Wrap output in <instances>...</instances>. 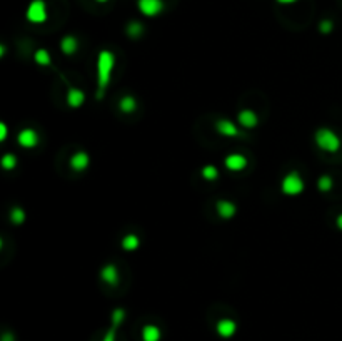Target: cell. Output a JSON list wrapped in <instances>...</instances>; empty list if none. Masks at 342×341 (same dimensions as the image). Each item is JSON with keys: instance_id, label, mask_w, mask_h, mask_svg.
<instances>
[{"instance_id": "obj_1", "label": "cell", "mask_w": 342, "mask_h": 341, "mask_svg": "<svg viewBox=\"0 0 342 341\" xmlns=\"http://www.w3.org/2000/svg\"><path fill=\"white\" fill-rule=\"evenodd\" d=\"M116 67V56L110 50H100L97 56V99L104 97L110 86L112 72Z\"/></svg>"}, {"instance_id": "obj_2", "label": "cell", "mask_w": 342, "mask_h": 341, "mask_svg": "<svg viewBox=\"0 0 342 341\" xmlns=\"http://www.w3.org/2000/svg\"><path fill=\"white\" fill-rule=\"evenodd\" d=\"M314 141H316L317 147H319L321 151H324V152L334 154V152H337L340 149L339 136L335 134L332 129H329V127L317 129L316 134H314Z\"/></svg>"}, {"instance_id": "obj_3", "label": "cell", "mask_w": 342, "mask_h": 341, "mask_svg": "<svg viewBox=\"0 0 342 341\" xmlns=\"http://www.w3.org/2000/svg\"><path fill=\"white\" fill-rule=\"evenodd\" d=\"M304 188H305L304 179L296 171H292L287 176H284V179H282L280 182V189L286 196H299L304 191Z\"/></svg>"}, {"instance_id": "obj_4", "label": "cell", "mask_w": 342, "mask_h": 341, "mask_svg": "<svg viewBox=\"0 0 342 341\" xmlns=\"http://www.w3.org/2000/svg\"><path fill=\"white\" fill-rule=\"evenodd\" d=\"M25 17L31 23H44L49 17L47 12V4L44 0H32L25 10Z\"/></svg>"}, {"instance_id": "obj_5", "label": "cell", "mask_w": 342, "mask_h": 341, "mask_svg": "<svg viewBox=\"0 0 342 341\" xmlns=\"http://www.w3.org/2000/svg\"><path fill=\"white\" fill-rule=\"evenodd\" d=\"M164 0H137V9L144 17H157L164 12Z\"/></svg>"}, {"instance_id": "obj_6", "label": "cell", "mask_w": 342, "mask_h": 341, "mask_svg": "<svg viewBox=\"0 0 342 341\" xmlns=\"http://www.w3.org/2000/svg\"><path fill=\"white\" fill-rule=\"evenodd\" d=\"M247 164H249L247 158H245V155L241 154V152H231V154H227L225 159H224V166L229 171H232V172L244 171L245 167H247Z\"/></svg>"}, {"instance_id": "obj_7", "label": "cell", "mask_w": 342, "mask_h": 341, "mask_svg": "<svg viewBox=\"0 0 342 341\" xmlns=\"http://www.w3.org/2000/svg\"><path fill=\"white\" fill-rule=\"evenodd\" d=\"M17 142H19V146L23 147V149H34L39 146V134L37 130L32 129V127H25L22 129L19 136H17Z\"/></svg>"}, {"instance_id": "obj_8", "label": "cell", "mask_w": 342, "mask_h": 341, "mask_svg": "<svg viewBox=\"0 0 342 341\" xmlns=\"http://www.w3.org/2000/svg\"><path fill=\"white\" fill-rule=\"evenodd\" d=\"M215 127V133L224 136V137H239L242 136V133L239 130V127L229 119H219V121H215L214 124Z\"/></svg>"}, {"instance_id": "obj_9", "label": "cell", "mask_w": 342, "mask_h": 341, "mask_svg": "<svg viewBox=\"0 0 342 341\" xmlns=\"http://www.w3.org/2000/svg\"><path fill=\"white\" fill-rule=\"evenodd\" d=\"M124 320H125V311L121 309V308L113 309V313H112V326L107 330V333L104 334V339H102V341H116L117 328L122 325Z\"/></svg>"}, {"instance_id": "obj_10", "label": "cell", "mask_w": 342, "mask_h": 341, "mask_svg": "<svg viewBox=\"0 0 342 341\" xmlns=\"http://www.w3.org/2000/svg\"><path fill=\"white\" fill-rule=\"evenodd\" d=\"M65 100H67V106L72 107V109H80L86 104V92L79 87H69Z\"/></svg>"}, {"instance_id": "obj_11", "label": "cell", "mask_w": 342, "mask_h": 341, "mask_svg": "<svg viewBox=\"0 0 342 341\" xmlns=\"http://www.w3.org/2000/svg\"><path fill=\"white\" fill-rule=\"evenodd\" d=\"M237 121L244 129H254L257 127V124H259V116L252 109H242L237 114Z\"/></svg>"}, {"instance_id": "obj_12", "label": "cell", "mask_w": 342, "mask_h": 341, "mask_svg": "<svg viewBox=\"0 0 342 341\" xmlns=\"http://www.w3.org/2000/svg\"><path fill=\"white\" fill-rule=\"evenodd\" d=\"M215 331L220 338H232L234 334L237 333V323L234 320H229V318H224V320H219L217 325H215Z\"/></svg>"}, {"instance_id": "obj_13", "label": "cell", "mask_w": 342, "mask_h": 341, "mask_svg": "<svg viewBox=\"0 0 342 341\" xmlns=\"http://www.w3.org/2000/svg\"><path fill=\"white\" fill-rule=\"evenodd\" d=\"M89 164H91V158H89V154L86 151H77L72 154L70 158V167L74 169L75 172H82L86 171Z\"/></svg>"}, {"instance_id": "obj_14", "label": "cell", "mask_w": 342, "mask_h": 341, "mask_svg": "<svg viewBox=\"0 0 342 341\" xmlns=\"http://www.w3.org/2000/svg\"><path fill=\"white\" fill-rule=\"evenodd\" d=\"M215 211H217L219 218L222 219H232L237 214V206L234 204L232 201L220 199L217 201V204H215Z\"/></svg>"}, {"instance_id": "obj_15", "label": "cell", "mask_w": 342, "mask_h": 341, "mask_svg": "<svg viewBox=\"0 0 342 341\" xmlns=\"http://www.w3.org/2000/svg\"><path fill=\"white\" fill-rule=\"evenodd\" d=\"M100 279L109 286H117L119 284V269H117V266L112 265V263L105 265L100 269Z\"/></svg>"}, {"instance_id": "obj_16", "label": "cell", "mask_w": 342, "mask_h": 341, "mask_svg": "<svg viewBox=\"0 0 342 341\" xmlns=\"http://www.w3.org/2000/svg\"><path fill=\"white\" fill-rule=\"evenodd\" d=\"M77 49H79V40H77L75 35H65V37H62L61 40V50L64 56H74V54L77 52Z\"/></svg>"}, {"instance_id": "obj_17", "label": "cell", "mask_w": 342, "mask_h": 341, "mask_svg": "<svg viewBox=\"0 0 342 341\" xmlns=\"http://www.w3.org/2000/svg\"><path fill=\"white\" fill-rule=\"evenodd\" d=\"M121 246L122 249L129 251V253H132V251H137L140 246V238L135 234V232H129V234H125L122 238L121 241Z\"/></svg>"}, {"instance_id": "obj_18", "label": "cell", "mask_w": 342, "mask_h": 341, "mask_svg": "<svg viewBox=\"0 0 342 341\" xmlns=\"http://www.w3.org/2000/svg\"><path fill=\"white\" fill-rule=\"evenodd\" d=\"M162 331L155 325H146L142 328V341H160Z\"/></svg>"}, {"instance_id": "obj_19", "label": "cell", "mask_w": 342, "mask_h": 341, "mask_svg": "<svg viewBox=\"0 0 342 341\" xmlns=\"http://www.w3.org/2000/svg\"><path fill=\"white\" fill-rule=\"evenodd\" d=\"M119 109L124 114H132L137 111V99L134 95H124V97L119 100Z\"/></svg>"}, {"instance_id": "obj_20", "label": "cell", "mask_w": 342, "mask_h": 341, "mask_svg": "<svg viewBox=\"0 0 342 341\" xmlns=\"http://www.w3.org/2000/svg\"><path fill=\"white\" fill-rule=\"evenodd\" d=\"M9 219H10V223L12 224H15V226H22L23 223H25V219H27V214H25V211L20 207V206H14L10 209V213H9Z\"/></svg>"}, {"instance_id": "obj_21", "label": "cell", "mask_w": 342, "mask_h": 341, "mask_svg": "<svg viewBox=\"0 0 342 341\" xmlns=\"http://www.w3.org/2000/svg\"><path fill=\"white\" fill-rule=\"evenodd\" d=\"M34 61L37 65H40V67H50L52 57L47 49H37L34 54Z\"/></svg>"}, {"instance_id": "obj_22", "label": "cell", "mask_w": 342, "mask_h": 341, "mask_svg": "<svg viewBox=\"0 0 342 341\" xmlns=\"http://www.w3.org/2000/svg\"><path fill=\"white\" fill-rule=\"evenodd\" d=\"M144 31H146V27H144L139 20H132V22L127 23V27H125V32H127V35H129L130 39H139V37H142Z\"/></svg>"}, {"instance_id": "obj_23", "label": "cell", "mask_w": 342, "mask_h": 341, "mask_svg": "<svg viewBox=\"0 0 342 341\" xmlns=\"http://www.w3.org/2000/svg\"><path fill=\"white\" fill-rule=\"evenodd\" d=\"M0 164L5 171H14L17 167V155L12 154V152H7L2 155V159H0Z\"/></svg>"}, {"instance_id": "obj_24", "label": "cell", "mask_w": 342, "mask_h": 341, "mask_svg": "<svg viewBox=\"0 0 342 341\" xmlns=\"http://www.w3.org/2000/svg\"><path fill=\"white\" fill-rule=\"evenodd\" d=\"M201 174L206 181H215L219 177V169L214 164H207L201 169Z\"/></svg>"}, {"instance_id": "obj_25", "label": "cell", "mask_w": 342, "mask_h": 341, "mask_svg": "<svg viewBox=\"0 0 342 341\" xmlns=\"http://www.w3.org/2000/svg\"><path fill=\"white\" fill-rule=\"evenodd\" d=\"M332 188H334V181H332L331 176L324 174V176H321L319 179H317V189H319L321 193H329Z\"/></svg>"}, {"instance_id": "obj_26", "label": "cell", "mask_w": 342, "mask_h": 341, "mask_svg": "<svg viewBox=\"0 0 342 341\" xmlns=\"http://www.w3.org/2000/svg\"><path fill=\"white\" fill-rule=\"evenodd\" d=\"M334 31V22L329 19H324L319 22V32L321 34H331Z\"/></svg>"}, {"instance_id": "obj_27", "label": "cell", "mask_w": 342, "mask_h": 341, "mask_svg": "<svg viewBox=\"0 0 342 341\" xmlns=\"http://www.w3.org/2000/svg\"><path fill=\"white\" fill-rule=\"evenodd\" d=\"M7 136H9V129H7V124H4V122H0V141H5L7 139Z\"/></svg>"}, {"instance_id": "obj_28", "label": "cell", "mask_w": 342, "mask_h": 341, "mask_svg": "<svg viewBox=\"0 0 342 341\" xmlns=\"http://www.w3.org/2000/svg\"><path fill=\"white\" fill-rule=\"evenodd\" d=\"M0 341H15V336L12 333H4L2 338H0Z\"/></svg>"}, {"instance_id": "obj_29", "label": "cell", "mask_w": 342, "mask_h": 341, "mask_svg": "<svg viewBox=\"0 0 342 341\" xmlns=\"http://www.w3.org/2000/svg\"><path fill=\"white\" fill-rule=\"evenodd\" d=\"M277 4H280V5H291V4H296L297 0H275Z\"/></svg>"}, {"instance_id": "obj_30", "label": "cell", "mask_w": 342, "mask_h": 341, "mask_svg": "<svg viewBox=\"0 0 342 341\" xmlns=\"http://www.w3.org/2000/svg\"><path fill=\"white\" fill-rule=\"evenodd\" d=\"M335 224H337V227L342 231V214H339L337 219H335Z\"/></svg>"}, {"instance_id": "obj_31", "label": "cell", "mask_w": 342, "mask_h": 341, "mask_svg": "<svg viewBox=\"0 0 342 341\" xmlns=\"http://www.w3.org/2000/svg\"><path fill=\"white\" fill-rule=\"evenodd\" d=\"M97 2H100V4H104V2H109V0H97Z\"/></svg>"}]
</instances>
